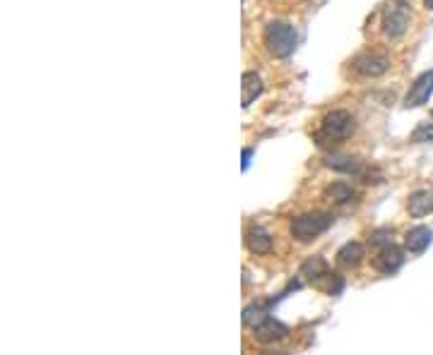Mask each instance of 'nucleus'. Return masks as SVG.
Listing matches in <instances>:
<instances>
[{
	"instance_id": "5",
	"label": "nucleus",
	"mask_w": 433,
	"mask_h": 355,
	"mask_svg": "<svg viewBox=\"0 0 433 355\" xmlns=\"http://www.w3.org/2000/svg\"><path fill=\"white\" fill-rule=\"evenodd\" d=\"M388 67H390V58H388L386 53H376V51L361 53V56L354 60V70L363 77H381Z\"/></svg>"
},
{
	"instance_id": "8",
	"label": "nucleus",
	"mask_w": 433,
	"mask_h": 355,
	"mask_svg": "<svg viewBox=\"0 0 433 355\" xmlns=\"http://www.w3.org/2000/svg\"><path fill=\"white\" fill-rule=\"evenodd\" d=\"M286 334H289V329L270 317L262 319L260 324L253 327V336H255V341H260V343H275V341H279V339H284Z\"/></svg>"
},
{
	"instance_id": "2",
	"label": "nucleus",
	"mask_w": 433,
	"mask_h": 355,
	"mask_svg": "<svg viewBox=\"0 0 433 355\" xmlns=\"http://www.w3.org/2000/svg\"><path fill=\"white\" fill-rule=\"evenodd\" d=\"M296 29L289 22H270L265 27V46L267 53L275 58H289L296 48Z\"/></svg>"
},
{
	"instance_id": "17",
	"label": "nucleus",
	"mask_w": 433,
	"mask_h": 355,
	"mask_svg": "<svg viewBox=\"0 0 433 355\" xmlns=\"http://www.w3.org/2000/svg\"><path fill=\"white\" fill-rule=\"evenodd\" d=\"M371 242H373V245H383V247L392 245V231H390V228H381V231H376L371 236Z\"/></svg>"
},
{
	"instance_id": "4",
	"label": "nucleus",
	"mask_w": 433,
	"mask_h": 355,
	"mask_svg": "<svg viewBox=\"0 0 433 355\" xmlns=\"http://www.w3.org/2000/svg\"><path fill=\"white\" fill-rule=\"evenodd\" d=\"M357 123H354V115L347 113V111H332L323 118V130H320L318 137H328L332 142L337 139H347L349 135L354 133Z\"/></svg>"
},
{
	"instance_id": "6",
	"label": "nucleus",
	"mask_w": 433,
	"mask_h": 355,
	"mask_svg": "<svg viewBox=\"0 0 433 355\" xmlns=\"http://www.w3.org/2000/svg\"><path fill=\"white\" fill-rule=\"evenodd\" d=\"M431 94H433V72H424V75L416 77L412 89L407 91L405 106L407 108H416V106L429 104Z\"/></svg>"
},
{
	"instance_id": "11",
	"label": "nucleus",
	"mask_w": 433,
	"mask_h": 355,
	"mask_svg": "<svg viewBox=\"0 0 433 355\" xmlns=\"http://www.w3.org/2000/svg\"><path fill=\"white\" fill-rule=\"evenodd\" d=\"M246 245L253 255H267V252H272V238L265 228L253 226L251 231L246 233Z\"/></svg>"
},
{
	"instance_id": "10",
	"label": "nucleus",
	"mask_w": 433,
	"mask_h": 355,
	"mask_svg": "<svg viewBox=\"0 0 433 355\" xmlns=\"http://www.w3.org/2000/svg\"><path fill=\"white\" fill-rule=\"evenodd\" d=\"M323 276H328V262L320 255L308 257L299 269V279L304 281V284H315V281H320Z\"/></svg>"
},
{
	"instance_id": "1",
	"label": "nucleus",
	"mask_w": 433,
	"mask_h": 355,
	"mask_svg": "<svg viewBox=\"0 0 433 355\" xmlns=\"http://www.w3.org/2000/svg\"><path fill=\"white\" fill-rule=\"evenodd\" d=\"M332 226V214L328 211H310L301 214V216L291 218V238L299 242H313L318 236H323L328 228Z\"/></svg>"
},
{
	"instance_id": "14",
	"label": "nucleus",
	"mask_w": 433,
	"mask_h": 355,
	"mask_svg": "<svg viewBox=\"0 0 433 355\" xmlns=\"http://www.w3.org/2000/svg\"><path fill=\"white\" fill-rule=\"evenodd\" d=\"M407 209H410V214L414 218H421L426 216V214L433 211V192L429 190H419V192L410 194V199H407Z\"/></svg>"
},
{
	"instance_id": "12",
	"label": "nucleus",
	"mask_w": 433,
	"mask_h": 355,
	"mask_svg": "<svg viewBox=\"0 0 433 355\" xmlns=\"http://www.w3.org/2000/svg\"><path fill=\"white\" fill-rule=\"evenodd\" d=\"M363 257H366V250H363L361 242H347V245L339 247L337 264L342 266V269H354V266L361 264Z\"/></svg>"
},
{
	"instance_id": "19",
	"label": "nucleus",
	"mask_w": 433,
	"mask_h": 355,
	"mask_svg": "<svg viewBox=\"0 0 433 355\" xmlns=\"http://www.w3.org/2000/svg\"><path fill=\"white\" fill-rule=\"evenodd\" d=\"M424 3H426V8L433 10V0H424Z\"/></svg>"
},
{
	"instance_id": "16",
	"label": "nucleus",
	"mask_w": 433,
	"mask_h": 355,
	"mask_svg": "<svg viewBox=\"0 0 433 355\" xmlns=\"http://www.w3.org/2000/svg\"><path fill=\"white\" fill-rule=\"evenodd\" d=\"M412 142H433V123L419 125V128L412 133Z\"/></svg>"
},
{
	"instance_id": "18",
	"label": "nucleus",
	"mask_w": 433,
	"mask_h": 355,
	"mask_svg": "<svg viewBox=\"0 0 433 355\" xmlns=\"http://www.w3.org/2000/svg\"><path fill=\"white\" fill-rule=\"evenodd\" d=\"M251 157L253 149H243V171H248V166H251Z\"/></svg>"
},
{
	"instance_id": "3",
	"label": "nucleus",
	"mask_w": 433,
	"mask_h": 355,
	"mask_svg": "<svg viewBox=\"0 0 433 355\" xmlns=\"http://www.w3.org/2000/svg\"><path fill=\"white\" fill-rule=\"evenodd\" d=\"M412 10L407 0H388L383 8V27L390 38H400L410 29Z\"/></svg>"
},
{
	"instance_id": "9",
	"label": "nucleus",
	"mask_w": 433,
	"mask_h": 355,
	"mask_svg": "<svg viewBox=\"0 0 433 355\" xmlns=\"http://www.w3.org/2000/svg\"><path fill=\"white\" fill-rule=\"evenodd\" d=\"M433 240V231L426 226H414L405 233V247L414 255H421Z\"/></svg>"
},
{
	"instance_id": "15",
	"label": "nucleus",
	"mask_w": 433,
	"mask_h": 355,
	"mask_svg": "<svg viewBox=\"0 0 433 355\" xmlns=\"http://www.w3.org/2000/svg\"><path fill=\"white\" fill-rule=\"evenodd\" d=\"M325 197H328L330 202H347V199H352V187L344 183H332L325 190Z\"/></svg>"
},
{
	"instance_id": "7",
	"label": "nucleus",
	"mask_w": 433,
	"mask_h": 355,
	"mask_svg": "<svg viewBox=\"0 0 433 355\" xmlns=\"http://www.w3.org/2000/svg\"><path fill=\"white\" fill-rule=\"evenodd\" d=\"M402 264H405V252L395 245H386L373 257V266H376V271H381V274H395Z\"/></svg>"
},
{
	"instance_id": "13",
	"label": "nucleus",
	"mask_w": 433,
	"mask_h": 355,
	"mask_svg": "<svg viewBox=\"0 0 433 355\" xmlns=\"http://www.w3.org/2000/svg\"><path fill=\"white\" fill-rule=\"evenodd\" d=\"M260 94H262L260 75H255V72H246V75L241 77V106L248 108Z\"/></svg>"
}]
</instances>
